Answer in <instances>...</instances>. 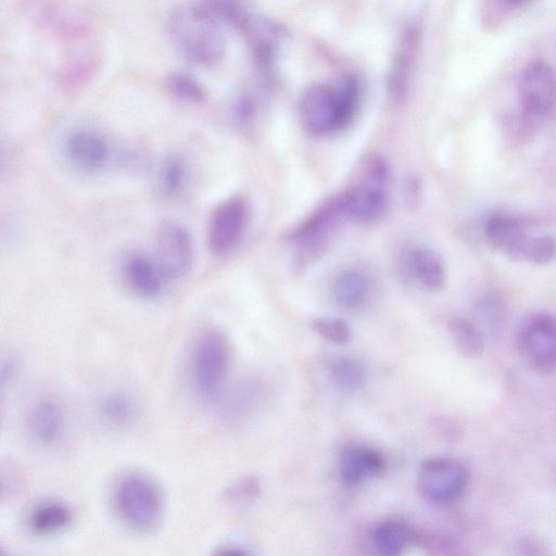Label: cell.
<instances>
[{
    "mask_svg": "<svg viewBox=\"0 0 556 556\" xmlns=\"http://www.w3.org/2000/svg\"><path fill=\"white\" fill-rule=\"evenodd\" d=\"M166 29L176 50L190 63L212 66L225 54V39L215 18L200 4L175 7L166 20Z\"/></svg>",
    "mask_w": 556,
    "mask_h": 556,
    "instance_id": "obj_2",
    "label": "cell"
},
{
    "mask_svg": "<svg viewBox=\"0 0 556 556\" xmlns=\"http://www.w3.org/2000/svg\"><path fill=\"white\" fill-rule=\"evenodd\" d=\"M519 103L523 123L539 126L551 119L556 111V76L543 61H532L519 80Z\"/></svg>",
    "mask_w": 556,
    "mask_h": 556,
    "instance_id": "obj_8",
    "label": "cell"
},
{
    "mask_svg": "<svg viewBox=\"0 0 556 556\" xmlns=\"http://www.w3.org/2000/svg\"><path fill=\"white\" fill-rule=\"evenodd\" d=\"M74 520L72 507L59 498L36 503L26 516V527L38 538H53L70 529Z\"/></svg>",
    "mask_w": 556,
    "mask_h": 556,
    "instance_id": "obj_16",
    "label": "cell"
},
{
    "mask_svg": "<svg viewBox=\"0 0 556 556\" xmlns=\"http://www.w3.org/2000/svg\"><path fill=\"white\" fill-rule=\"evenodd\" d=\"M391 182V167L381 154L363 155L342 192L348 218L362 224L379 220L388 205Z\"/></svg>",
    "mask_w": 556,
    "mask_h": 556,
    "instance_id": "obj_3",
    "label": "cell"
},
{
    "mask_svg": "<svg viewBox=\"0 0 556 556\" xmlns=\"http://www.w3.org/2000/svg\"><path fill=\"white\" fill-rule=\"evenodd\" d=\"M405 270L427 290L438 291L444 287L446 269L442 257L429 248L410 249L404 258Z\"/></svg>",
    "mask_w": 556,
    "mask_h": 556,
    "instance_id": "obj_17",
    "label": "cell"
},
{
    "mask_svg": "<svg viewBox=\"0 0 556 556\" xmlns=\"http://www.w3.org/2000/svg\"><path fill=\"white\" fill-rule=\"evenodd\" d=\"M456 349L465 356H477L482 350V336L478 327L464 317H454L448 324Z\"/></svg>",
    "mask_w": 556,
    "mask_h": 556,
    "instance_id": "obj_23",
    "label": "cell"
},
{
    "mask_svg": "<svg viewBox=\"0 0 556 556\" xmlns=\"http://www.w3.org/2000/svg\"><path fill=\"white\" fill-rule=\"evenodd\" d=\"M261 493V484L255 476L247 475L232 482L225 491V498L233 505L247 504Z\"/></svg>",
    "mask_w": 556,
    "mask_h": 556,
    "instance_id": "obj_28",
    "label": "cell"
},
{
    "mask_svg": "<svg viewBox=\"0 0 556 556\" xmlns=\"http://www.w3.org/2000/svg\"><path fill=\"white\" fill-rule=\"evenodd\" d=\"M187 163L179 154L168 155L162 163L159 173L161 190L166 195H176L187 180Z\"/></svg>",
    "mask_w": 556,
    "mask_h": 556,
    "instance_id": "obj_25",
    "label": "cell"
},
{
    "mask_svg": "<svg viewBox=\"0 0 556 556\" xmlns=\"http://www.w3.org/2000/svg\"><path fill=\"white\" fill-rule=\"evenodd\" d=\"M113 506L119 518L131 529L150 532L164 516V494L159 483L141 471L122 475L114 483Z\"/></svg>",
    "mask_w": 556,
    "mask_h": 556,
    "instance_id": "obj_4",
    "label": "cell"
},
{
    "mask_svg": "<svg viewBox=\"0 0 556 556\" xmlns=\"http://www.w3.org/2000/svg\"><path fill=\"white\" fill-rule=\"evenodd\" d=\"M417 540L416 531L407 522L397 519L382 521L372 531L374 545L382 555H399Z\"/></svg>",
    "mask_w": 556,
    "mask_h": 556,
    "instance_id": "obj_21",
    "label": "cell"
},
{
    "mask_svg": "<svg viewBox=\"0 0 556 556\" xmlns=\"http://www.w3.org/2000/svg\"><path fill=\"white\" fill-rule=\"evenodd\" d=\"M165 86L170 94L188 103H202L206 100L204 86L192 75L175 71L165 78Z\"/></svg>",
    "mask_w": 556,
    "mask_h": 556,
    "instance_id": "obj_24",
    "label": "cell"
},
{
    "mask_svg": "<svg viewBox=\"0 0 556 556\" xmlns=\"http://www.w3.org/2000/svg\"><path fill=\"white\" fill-rule=\"evenodd\" d=\"M416 47L417 31L415 29L405 31L397 49L389 83L390 93L396 101L403 99L408 88Z\"/></svg>",
    "mask_w": 556,
    "mask_h": 556,
    "instance_id": "obj_22",
    "label": "cell"
},
{
    "mask_svg": "<svg viewBox=\"0 0 556 556\" xmlns=\"http://www.w3.org/2000/svg\"><path fill=\"white\" fill-rule=\"evenodd\" d=\"M506 4L518 7L528 3L530 0H503Z\"/></svg>",
    "mask_w": 556,
    "mask_h": 556,
    "instance_id": "obj_34",
    "label": "cell"
},
{
    "mask_svg": "<svg viewBox=\"0 0 556 556\" xmlns=\"http://www.w3.org/2000/svg\"><path fill=\"white\" fill-rule=\"evenodd\" d=\"M370 282L358 269H345L334 277L331 293L336 303L346 309L362 306L368 299Z\"/></svg>",
    "mask_w": 556,
    "mask_h": 556,
    "instance_id": "obj_20",
    "label": "cell"
},
{
    "mask_svg": "<svg viewBox=\"0 0 556 556\" xmlns=\"http://www.w3.org/2000/svg\"><path fill=\"white\" fill-rule=\"evenodd\" d=\"M64 152L73 166L88 173L103 169L111 159L108 141L88 129L72 131L64 141Z\"/></svg>",
    "mask_w": 556,
    "mask_h": 556,
    "instance_id": "obj_14",
    "label": "cell"
},
{
    "mask_svg": "<svg viewBox=\"0 0 556 556\" xmlns=\"http://www.w3.org/2000/svg\"><path fill=\"white\" fill-rule=\"evenodd\" d=\"M124 277L135 293L147 299L156 296L164 281L154 260L141 254H134L125 261Z\"/></svg>",
    "mask_w": 556,
    "mask_h": 556,
    "instance_id": "obj_19",
    "label": "cell"
},
{
    "mask_svg": "<svg viewBox=\"0 0 556 556\" xmlns=\"http://www.w3.org/2000/svg\"><path fill=\"white\" fill-rule=\"evenodd\" d=\"M231 362L228 338L217 329H208L195 339L190 357L191 381L202 399L214 397L222 389Z\"/></svg>",
    "mask_w": 556,
    "mask_h": 556,
    "instance_id": "obj_6",
    "label": "cell"
},
{
    "mask_svg": "<svg viewBox=\"0 0 556 556\" xmlns=\"http://www.w3.org/2000/svg\"><path fill=\"white\" fill-rule=\"evenodd\" d=\"M333 382L341 390H357L364 381V371L361 365L352 358L341 357L331 367Z\"/></svg>",
    "mask_w": 556,
    "mask_h": 556,
    "instance_id": "obj_26",
    "label": "cell"
},
{
    "mask_svg": "<svg viewBox=\"0 0 556 556\" xmlns=\"http://www.w3.org/2000/svg\"><path fill=\"white\" fill-rule=\"evenodd\" d=\"M65 412L53 397L36 401L26 415V433L38 446L51 447L59 443L65 430Z\"/></svg>",
    "mask_w": 556,
    "mask_h": 556,
    "instance_id": "obj_13",
    "label": "cell"
},
{
    "mask_svg": "<svg viewBox=\"0 0 556 556\" xmlns=\"http://www.w3.org/2000/svg\"><path fill=\"white\" fill-rule=\"evenodd\" d=\"M202 5L215 18L239 26L249 12L242 0H202Z\"/></svg>",
    "mask_w": 556,
    "mask_h": 556,
    "instance_id": "obj_27",
    "label": "cell"
},
{
    "mask_svg": "<svg viewBox=\"0 0 556 556\" xmlns=\"http://www.w3.org/2000/svg\"><path fill=\"white\" fill-rule=\"evenodd\" d=\"M404 195L409 206L414 207L418 205L421 197V182L417 176L412 175L406 179Z\"/></svg>",
    "mask_w": 556,
    "mask_h": 556,
    "instance_id": "obj_31",
    "label": "cell"
},
{
    "mask_svg": "<svg viewBox=\"0 0 556 556\" xmlns=\"http://www.w3.org/2000/svg\"><path fill=\"white\" fill-rule=\"evenodd\" d=\"M16 372V362L13 357L9 356L2 361L1 364V381L4 386L10 382Z\"/></svg>",
    "mask_w": 556,
    "mask_h": 556,
    "instance_id": "obj_33",
    "label": "cell"
},
{
    "mask_svg": "<svg viewBox=\"0 0 556 556\" xmlns=\"http://www.w3.org/2000/svg\"><path fill=\"white\" fill-rule=\"evenodd\" d=\"M249 206L244 198L235 195L218 204L207 225V245L214 255L228 254L240 242L248 224Z\"/></svg>",
    "mask_w": 556,
    "mask_h": 556,
    "instance_id": "obj_12",
    "label": "cell"
},
{
    "mask_svg": "<svg viewBox=\"0 0 556 556\" xmlns=\"http://www.w3.org/2000/svg\"><path fill=\"white\" fill-rule=\"evenodd\" d=\"M97 410L102 422L114 430H126L139 417V404L127 391L105 392L98 401Z\"/></svg>",
    "mask_w": 556,
    "mask_h": 556,
    "instance_id": "obj_18",
    "label": "cell"
},
{
    "mask_svg": "<svg viewBox=\"0 0 556 556\" xmlns=\"http://www.w3.org/2000/svg\"><path fill=\"white\" fill-rule=\"evenodd\" d=\"M345 217L341 193L319 205L288 233V239L296 244L293 262L296 269L305 268L324 253L331 232Z\"/></svg>",
    "mask_w": 556,
    "mask_h": 556,
    "instance_id": "obj_7",
    "label": "cell"
},
{
    "mask_svg": "<svg viewBox=\"0 0 556 556\" xmlns=\"http://www.w3.org/2000/svg\"><path fill=\"white\" fill-rule=\"evenodd\" d=\"M359 84L352 76L308 87L300 98L299 118L311 135L323 136L346 127L358 110Z\"/></svg>",
    "mask_w": 556,
    "mask_h": 556,
    "instance_id": "obj_1",
    "label": "cell"
},
{
    "mask_svg": "<svg viewBox=\"0 0 556 556\" xmlns=\"http://www.w3.org/2000/svg\"><path fill=\"white\" fill-rule=\"evenodd\" d=\"M253 103L247 99H239L232 109V116L239 125H245L253 116Z\"/></svg>",
    "mask_w": 556,
    "mask_h": 556,
    "instance_id": "obj_32",
    "label": "cell"
},
{
    "mask_svg": "<svg viewBox=\"0 0 556 556\" xmlns=\"http://www.w3.org/2000/svg\"><path fill=\"white\" fill-rule=\"evenodd\" d=\"M479 309L483 318L492 325L493 328L502 323L504 305L502 299L496 293L485 294L480 301Z\"/></svg>",
    "mask_w": 556,
    "mask_h": 556,
    "instance_id": "obj_30",
    "label": "cell"
},
{
    "mask_svg": "<svg viewBox=\"0 0 556 556\" xmlns=\"http://www.w3.org/2000/svg\"><path fill=\"white\" fill-rule=\"evenodd\" d=\"M312 326L320 337L337 344H344L352 338L351 328L341 318H316L313 320Z\"/></svg>",
    "mask_w": 556,
    "mask_h": 556,
    "instance_id": "obj_29",
    "label": "cell"
},
{
    "mask_svg": "<svg viewBox=\"0 0 556 556\" xmlns=\"http://www.w3.org/2000/svg\"><path fill=\"white\" fill-rule=\"evenodd\" d=\"M467 484V469L455 458L434 456L419 466L417 488L420 495L431 503L444 505L457 501Z\"/></svg>",
    "mask_w": 556,
    "mask_h": 556,
    "instance_id": "obj_9",
    "label": "cell"
},
{
    "mask_svg": "<svg viewBox=\"0 0 556 556\" xmlns=\"http://www.w3.org/2000/svg\"><path fill=\"white\" fill-rule=\"evenodd\" d=\"M193 260V241L188 229L174 220L163 222L155 236V258L164 280L185 276Z\"/></svg>",
    "mask_w": 556,
    "mask_h": 556,
    "instance_id": "obj_11",
    "label": "cell"
},
{
    "mask_svg": "<svg viewBox=\"0 0 556 556\" xmlns=\"http://www.w3.org/2000/svg\"><path fill=\"white\" fill-rule=\"evenodd\" d=\"M486 242L515 260L547 264L556 257V240L547 235L528 233L523 224L513 215L494 213L483 225Z\"/></svg>",
    "mask_w": 556,
    "mask_h": 556,
    "instance_id": "obj_5",
    "label": "cell"
},
{
    "mask_svg": "<svg viewBox=\"0 0 556 556\" xmlns=\"http://www.w3.org/2000/svg\"><path fill=\"white\" fill-rule=\"evenodd\" d=\"M517 342L530 367L541 372L556 369V316L544 312L529 316L519 328Z\"/></svg>",
    "mask_w": 556,
    "mask_h": 556,
    "instance_id": "obj_10",
    "label": "cell"
},
{
    "mask_svg": "<svg viewBox=\"0 0 556 556\" xmlns=\"http://www.w3.org/2000/svg\"><path fill=\"white\" fill-rule=\"evenodd\" d=\"M386 469L387 459L376 447L354 445L341 452L340 476L349 485H357L369 478L379 477Z\"/></svg>",
    "mask_w": 556,
    "mask_h": 556,
    "instance_id": "obj_15",
    "label": "cell"
}]
</instances>
